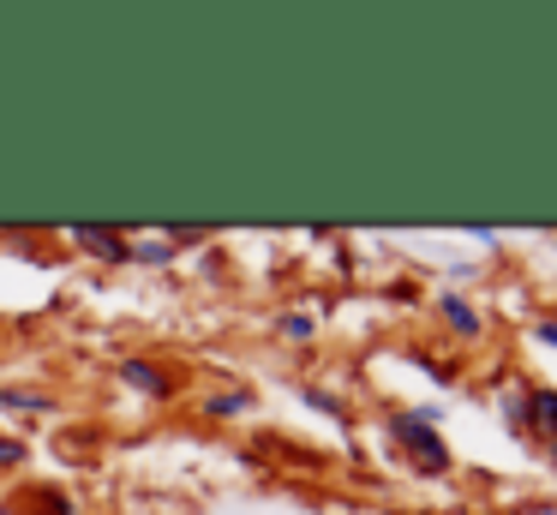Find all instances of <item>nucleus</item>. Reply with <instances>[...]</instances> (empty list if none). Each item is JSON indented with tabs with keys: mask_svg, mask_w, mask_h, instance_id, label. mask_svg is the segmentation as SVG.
<instances>
[{
	"mask_svg": "<svg viewBox=\"0 0 557 515\" xmlns=\"http://www.w3.org/2000/svg\"><path fill=\"white\" fill-rule=\"evenodd\" d=\"M61 395L49 390V383H30V378H13V383H0V414H13V419H61Z\"/></svg>",
	"mask_w": 557,
	"mask_h": 515,
	"instance_id": "nucleus-6",
	"label": "nucleus"
},
{
	"mask_svg": "<svg viewBox=\"0 0 557 515\" xmlns=\"http://www.w3.org/2000/svg\"><path fill=\"white\" fill-rule=\"evenodd\" d=\"M114 383H121L126 395H138V402H157V407L181 402V390H186L181 371L157 354H121L114 359Z\"/></svg>",
	"mask_w": 557,
	"mask_h": 515,
	"instance_id": "nucleus-2",
	"label": "nucleus"
},
{
	"mask_svg": "<svg viewBox=\"0 0 557 515\" xmlns=\"http://www.w3.org/2000/svg\"><path fill=\"white\" fill-rule=\"evenodd\" d=\"M377 515H408V510H377Z\"/></svg>",
	"mask_w": 557,
	"mask_h": 515,
	"instance_id": "nucleus-18",
	"label": "nucleus"
},
{
	"mask_svg": "<svg viewBox=\"0 0 557 515\" xmlns=\"http://www.w3.org/2000/svg\"><path fill=\"white\" fill-rule=\"evenodd\" d=\"M408 354H413V366H420V371H425V378H432V383H444V390H449V383H456V366H449V359L425 354V347H408Z\"/></svg>",
	"mask_w": 557,
	"mask_h": 515,
	"instance_id": "nucleus-14",
	"label": "nucleus"
},
{
	"mask_svg": "<svg viewBox=\"0 0 557 515\" xmlns=\"http://www.w3.org/2000/svg\"><path fill=\"white\" fill-rule=\"evenodd\" d=\"M384 438L396 443L401 455H408V467H413L420 479H449V474H456V450H449V438H444L437 426H425L420 407H389Z\"/></svg>",
	"mask_w": 557,
	"mask_h": 515,
	"instance_id": "nucleus-1",
	"label": "nucleus"
},
{
	"mask_svg": "<svg viewBox=\"0 0 557 515\" xmlns=\"http://www.w3.org/2000/svg\"><path fill=\"white\" fill-rule=\"evenodd\" d=\"M30 462V438L25 431H0V474H18Z\"/></svg>",
	"mask_w": 557,
	"mask_h": 515,
	"instance_id": "nucleus-12",
	"label": "nucleus"
},
{
	"mask_svg": "<svg viewBox=\"0 0 557 515\" xmlns=\"http://www.w3.org/2000/svg\"><path fill=\"white\" fill-rule=\"evenodd\" d=\"M432 311H437V323H444L449 335H456V342H485V311L473 306L468 294H461V287H437L432 294Z\"/></svg>",
	"mask_w": 557,
	"mask_h": 515,
	"instance_id": "nucleus-5",
	"label": "nucleus"
},
{
	"mask_svg": "<svg viewBox=\"0 0 557 515\" xmlns=\"http://www.w3.org/2000/svg\"><path fill=\"white\" fill-rule=\"evenodd\" d=\"M66 246L85 252L102 270H133V234L126 228H90V222H66Z\"/></svg>",
	"mask_w": 557,
	"mask_h": 515,
	"instance_id": "nucleus-3",
	"label": "nucleus"
},
{
	"mask_svg": "<svg viewBox=\"0 0 557 515\" xmlns=\"http://www.w3.org/2000/svg\"><path fill=\"white\" fill-rule=\"evenodd\" d=\"M294 395H300V407H306V414L330 419V426H354V407L342 402V395L330 390V383H312V378H306V383H294Z\"/></svg>",
	"mask_w": 557,
	"mask_h": 515,
	"instance_id": "nucleus-9",
	"label": "nucleus"
},
{
	"mask_svg": "<svg viewBox=\"0 0 557 515\" xmlns=\"http://www.w3.org/2000/svg\"><path fill=\"white\" fill-rule=\"evenodd\" d=\"M270 335H276L282 347H312L318 342V311H306V306L276 311V318H270Z\"/></svg>",
	"mask_w": 557,
	"mask_h": 515,
	"instance_id": "nucleus-10",
	"label": "nucleus"
},
{
	"mask_svg": "<svg viewBox=\"0 0 557 515\" xmlns=\"http://www.w3.org/2000/svg\"><path fill=\"white\" fill-rule=\"evenodd\" d=\"M198 419H216V426H228V419H252L258 407H264V390L258 383H210V390L193 395Z\"/></svg>",
	"mask_w": 557,
	"mask_h": 515,
	"instance_id": "nucleus-4",
	"label": "nucleus"
},
{
	"mask_svg": "<svg viewBox=\"0 0 557 515\" xmlns=\"http://www.w3.org/2000/svg\"><path fill=\"white\" fill-rule=\"evenodd\" d=\"M133 263H138V270H174L181 252H174L162 234H133Z\"/></svg>",
	"mask_w": 557,
	"mask_h": 515,
	"instance_id": "nucleus-11",
	"label": "nucleus"
},
{
	"mask_svg": "<svg viewBox=\"0 0 557 515\" xmlns=\"http://www.w3.org/2000/svg\"><path fill=\"white\" fill-rule=\"evenodd\" d=\"M533 342L552 347V354H557V318H540V323H533Z\"/></svg>",
	"mask_w": 557,
	"mask_h": 515,
	"instance_id": "nucleus-15",
	"label": "nucleus"
},
{
	"mask_svg": "<svg viewBox=\"0 0 557 515\" xmlns=\"http://www.w3.org/2000/svg\"><path fill=\"white\" fill-rule=\"evenodd\" d=\"M545 462H552V467H557V438H552V443H545Z\"/></svg>",
	"mask_w": 557,
	"mask_h": 515,
	"instance_id": "nucleus-17",
	"label": "nucleus"
},
{
	"mask_svg": "<svg viewBox=\"0 0 557 515\" xmlns=\"http://www.w3.org/2000/svg\"><path fill=\"white\" fill-rule=\"evenodd\" d=\"M0 515H78V498L66 486H54V479H37V486L0 498Z\"/></svg>",
	"mask_w": 557,
	"mask_h": 515,
	"instance_id": "nucleus-7",
	"label": "nucleus"
},
{
	"mask_svg": "<svg viewBox=\"0 0 557 515\" xmlns=\"http://www.w3.org/2000/svg\"><path fill=\"white\" fill-rule=\"evenodd\" d=\"M468 240H473V246H485V252H497V228H468Z\"/></svg>",
	"mask_w": 557,
	"mask_h": 515,
	"instance_id": "nucleus-16",
	"label": "nucleus"
},
{
	"mask_svg": "<svg viewBox=\"0 0 557 515\" xmlns=\"http://www.w3.org/2000/svg\"><path fill=\"white\" fill-rule=\"evenodd\" d=\"M521 414H528L533 443H552L557 438V383H521Z\"/></svg>",
	"mask_w": 557,
	"mask_h": 515,
	"instance_id": "nucleus-8",
	"label": "nucleus"
},
{
	"mask_svg": "<svg viewBox=\"0 0 557 515\" xmlns=\"http://www.w3.org/2000/svg\"><path fill=\"white\" fill-rule=\"evenodd\" d=\"M497 407H504V426L516 431V438H528V414H521V383H509V390H497Z\"/></svg>",
	"mask_w": 557,
	"mask_h": 515,
	"instance_id": "nucleus-13",
	"label": "nucleus"
}]
</instances>
